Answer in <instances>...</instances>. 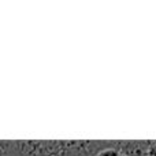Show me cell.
Wrapping results in <instances>:
<instances>
[{"mask_svg":"<svg viewBox=\"0 0 156 156\" xmlns=\"http://www.w3.org/2000/svg\"><path fill=\"white\" fill-rule=\"evenodd\" d=\"M121 156H155V141H115Z\"/></svg>","mask_w":156,"mask_h":156,"instance_id":"6da1fadb","label":"cell"},{"mask_svg":"<svg viewBox=\"0 0 156 156\" xmlns=\"http://www.w3.org/2000/svg\"><path fill=\"white\" fill-rule=\"evenodd\" d=\"M96 156H121V154L115 148V141H110V145L105 147L101 151H99L96 154Z\"/></svg>","mask_w":156,"mask_h":156,"instance_id":"3957f363","label":"cell"},{"mask_svg":"<svg viewBox=\"0 0 156 156\" xmlns=\"http://www.w3.org/2000/svg\"><path fill=\"white\" fill-rule=\"evenodd\" d=\"M0 156H16L15 141L0 140Z\"/></svg>","mask_w":156,"mask_h":156,"instance_id":"7a4b0ae2","label":"cell"}]
</instances>
